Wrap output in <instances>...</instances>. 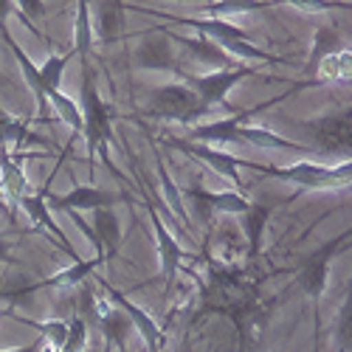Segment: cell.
I'll use <instances>...</instances> for the list:
<instances>
[{"label":"cell","mask_w":352,"mask_h":352,"mask_svg":"<svg viewBox=\"0 0 352 352\" xmlns=\"http://www.w3.org/2000/svg\"><path fill=\"white\" fill-rule=\"evenodd\" d=\"M0 212H9V200H6V189H3V181H0Z\"/></svg>","instance_id":"obj_33"},{"label":"cell","mask_w":352,"mask_h":352,"mask_svg":"<svg viewBox=\"0 0 352 352\" xmlns=\"http://www.w3.org/2000/svg\"><path fill=\"white\" fill-rule=\"evenodd\" d=\"M268 0H214V3L206 6V12L212 14H234V12H254L262 9Z\"/></svg>","instance_id":"obj_27"},{"label":"cell","mask_w":352,"mask_h":352,"mask_svg":"<svg viewBox=\"0 0 352 352\" xmlns=\"http://www.w3.org/2000/svg\"><path fill=\"white\" fill-rule=\"evenodd\" d=\"M307 130L324 153L352 158V110L321 116L316 122H307Z\"/></svg>","instance_id":"obj_4"},{"label":"cell","mask_w":352,"mask_h":352,"mask_svg":"<svg viewBox=\"0 0 352 352\" xmlns=\"http://www.w3.org/2000/svg\"><path fill=\"white\" fill-rule=\"evenodd\" d=\"M23 324H28V327H34V330H40L43 336H48V341L54 344V346H63L65 344V338H68V321H45V324H40V321H28V318H23V316H17Z\"/></svg>","instance_id":"obj_25"},{"label":"cell","mask_w":352,"mask_h":352,"mask_svg":"<svg viewBox=\"0 0 352 352\" xmlns=\"http://www.w3.org/2000/svg\"><path fill=\"white\" fill-rule=\"evenodd\" d=\"M3 352H40V344H28V346H14V349H3Z\"/></svg>","instance_id":"obj_32"},{"label":"cell","mask_w":352,"mask_h":352,"mask_svg":"<svg viewBox=\"0 0 352 352\" xmlns=\"http://www.w3.org/2000/svg\"><path fill=\"white\" fill-rule=\"evenodd\" d=\"M169 146H175V150H181V153H186V155H195V158L203 161V164H209L217 175H223V178L234 181L237 186L243 184V181H240V166H243L240 158L226 155V153H217V150H209V146H197V144H192V141H169Z\"/></svg>","instance_id":"obj_9"},{"label":"cell","mask_w":352,"mask_h":352,"mask_svg":"<svg viewBox=\"0 0 352 352\" xmlns=\"http://www.w3.org/2000/svg\"><path fill=\"white\" fill-rule=\"evenodd\" d=\"M104 262V256L99 254V256H94V259H87V262H74V268H68V271H63V274H56V276H51V279H45V282H37V285H32V293L34 290H40V287H56V285H76V282H82V279H87L94 274V268H99Z\"/></svg>","instance_id":"obj_19"},{"label":"cell","mask_w":352,"mask_h":352,"mask_svg":"<svg viewBox=\"0 0 352 352\" xmlns=\"http://www.w3.org/2000/svg\"><path fill=\"white\" fill-rule=\"evenodd\" d=\"M336 338H338V346L352 352V285H349L346 302H344V307L338 313V321H336Z\"/></svg>","instance_id":"obj_24"},{"label":"cell","mask_w":352,"mask_h":352,"mask_svg":"<svg viewBox=\"0 0 352 352\" xmlns=\"http://www.w3.org/2000/svg\"><path fill=\"white\" fill-rule=\"evenodd\" d=\"M150 113L166 122H197L203 113H209V107L197 99V94L186 85H164L155 91L150 102Z\"/></svg>","instance_id":"obj_3"},{"label":"cell","mask_w":352,"mask_h":352,"mask_svg":"<svg viewBox=\"0 0 352 352\" xmlns=\"http://www.w3.org/2000/svg\"><path fill=\"white\" fill-rule=\"evenodd\" d=\"M341 245H344V240L321 245L316 254H310V256H307V262L299 268L296 285L307 293L310 299H318L321 293H324V287H327V274H330V259L341 251Z\"/></svg>","instance_id":"obj_6"},{"label":"cell","mask_w":352,"mask_h":352,"mask_svg":"<svg viewBox=\"0 0 352 352\" xmlns=\"http://www.w3.org/2000/svg\"><path fill=\"white\" fill-rule=\"evenodd\" d=\"M20 206L28 212V217H32L37 226L48 228V234H51V237L56 240V245H60L63 251H68L74 262H79V256L74 254V248H71L68 237L63 234V228L54 223V217H51V212H48V203H45V189H43V192H37V195H23V197H20Z\"/></svg>","instance_id":"obj_12"},{"label":"cell","mask_w":352,"mask_h":352,"mask_svg":"<svg viewBox=\"0 0 352 352\" xmlns=\"http://www.w3.org/2000/svg\"><path fill=\"white\" fill-rule=\"evenodd\" d=\"M82 346H85V318L74 316L68 324V338L60 346V352H82Z\"/></svg>","instance_id":"obj_28"},{"label":"cell","mask_w":352,"mask_h":352,"mask_svg":"<svg viewBox=\"0 0 352 352\" xmlns=\"http://www.w3.org/2000/svg\"><path fill=\"white\" fill-rule=\"evenodd\" d=\"M0 166H3V186L20 200V197L25 195V175H23L20 166H17L14 161H9L6 155L0 158Z\"/></svg>","instance_id":"obj_26"},{"label":"cell","mask_w":352,"mask_h":352,"mask_svg":"<svg viewBox=\"0 0 352 352\" xmlns=\"http://www.w3.org/2000/svg\"><path fill=\"white\" fill-rule=\"evenodd\" d=\"M268 220H271V206H265V203H251L243 212V226H245V237H248V259L259 256L262 234H265Z\"/></svg>","instance_id":"obj_17"},{"label":"cell","mask_w":352,"mask_h":352,"mask_svg":"<svg viewBox=\"0 0 352 352\" xmlns=\"http://www.w3.org/2000/svg\"><path fill=\"white\" fill-rule=\"evenodd\" d=\"M94 231H96V240H99V254L104 259H113L122 245V226H119V217L113 214V209H96L94 212Z\"/></svg>","instance_id":"obj_15"},{"label":"cell","mask_w":352,"mask_h":352,"mask_svg":"<svg viewBox=\"0 0 352 352\" xmlns=\"http://www.w3.org/2000/svg\"><path fill=\"white\" fill-rule=\"evenodd\" d=\"M99 330L104 333V338H107L110 344L119 346V352H124V349H127V336H130V330H133V321H130V316L119 307V310H113V313L99 316Z\"/></svg>","instance_id":"obj_18"},{"label":"cell","mask_w":352,"mask_h":352,"mask_svg":"<svg viewBox=\"0 0 352 352\" xmlns=\"http://www.w3.org/2000/svg\"><path fill=\"white\" fill-rule=\"evenodd\" d=\"M82 135L87 144V155H102L107 161L113 141V110L102 102L91 68L82 65Z\"/></svg>","instance_id":"obj_1"},{"label":"cell","mask_w":352,"mask_h":352,"mask_svg":"<svg viewBox=\"0 0 352 352\" xmlns=\"http://www.w3.org/2000/svg\"><path fill=\"white\" fill-rule=\"evenodd\" d=\"M12 259V245L6 237H0V262H9Z\"/></svg>","instance_id":"obj_31"},{"label":"cell","mask_w":352,"mask_h":352,"mask_svg":"<svg viewBox=\"0 0 352 352\" xmlns=\"http://www.w3.org/2000/svg\"><path fill=\"white\" fill-rule=\"evenodd\" d=\"M74 45H76V54H79L82 65H87V51H91V0H79Z\"/></svg>","instance_id":"obj_22"},{"label":"cell","mask_w":352,"mask_h":352,"mask_svg":"<svg viewBox=\"0 0 352 352\" xmlns=\"http://www.w3.org/2000/svg\"><path fill=\"white\" fill-rule=\"evenodd\" d=\"M25 141H37V135L28 133V127L23 122L12 119V116H6V113H0V144L3 146L14 144V150H20Z\"/></svg>","instance_id":"obj_23"},{"label":"cell","mask_w":352,"mask_h":352,"mask_svg":"<svg viewBox=\"0 0 352 352\" xmlns=\"http://www.w3.org/2000/svg\"><path fill=\"white\" fill-rule=\"evenodd\" d=\"M119 200L110 192H102L96 186H76L68 195H48L45 203L54 212H96V209H113V203Z\"/></svg>","instance_id":"obj_7"},{"label":"cell","mask_w":352,"mask_h":352,"mask_svg":"<svg viewBox=\"0 0 352 352\" xmlns=\"http://www.w3.org/2000/svg\"><path fill=\"white\" fill-rule=\"evenodd\" d=\"M17 6H20V17H25V20L45 17V3L43 0H17Z\"/></svg>","instance_id":"obj_29"},{"label":"cell","mask_w":352,"mask_h":352,"mask_svg":"<svg viewBox=\"0 0 352 352\" xmlns=\"http://www.w3.org/2000/svg\"><path fill=\"white\" fill-rule=\"evenodd\" d=\"M12 12H14V0H0V25H6Z\"/></svg>","instance_id":"obj_30"},{"label":"cell","mask_w":352,"mask_h":352,"mask_svg":"<svg viewBox=\"0 0 352 352\" xmlns=\"http://www.w3.org/2000/svg\"><path fill=\"white\" fill-rule=\"evenodd\" d=\"M150 220H153V228H155V240H158V254H161V271H164V279H166V287L175 282V274H178V265L184 259V251L178 245V240L172 237L166 231V226L161 223V217L150 209Z\"/></svg>","instance_id":"obj_13"},{"label":"cell","mask_w":352,"mask_h":352,"mask_svg":"<svg viewBox=\"0 0 352 352\" xmlns=\"http://www.w3.org/2000/svg\"><path fill=\"white\" fill-rule=\"evenodd\" d=\"M104 290H107V299L113 302V305H119L127 316H130V321H133V327L141 333V338H144V344H146V352H161V344H164V333H161V327L155 324V318L153 316H146L138 305H133L122 290H116V287H110V285H104Z\"/></svg>","instance_id":"obj_8"},{"label":"cell","mask_w":352,"mask_h":352,"mask_svg":"<svg viewBox=\"0 0 352 352\" xmlns=\"http://www.w3.org/2000/svg\"><path fill=\"white\" fill-rule=\"evenodd\" d=\"M175 40H178V37H175ZM178 43H181V48L192 56V60L200 63L203 68H228V63H231V54L220 43L206 37V34H200L195 40H178Z\"/></svg>","instance_id":"obj_14"},{"label":"cell","mask_w":352,"mask_h":352,"mask_svg":"<svg viewBox=\"0 0 352 352\" xmlns=\"http://www.w3.org/2000/svg\"><path fill=\"white\" fill-rule=\"evenodd\" d=\"M251 169H259L271 175V178H282L290 184H299L305 189H336V186H349L352 184V161L341 164V166H316V164H296L287 169H276V166H259V164H248Z\"/></svg>","instance_id":"obj_2"},{"label":"cell","mask_w":352,"mask_h":352,"mask_svg":"<svg viewBox=\"0 0 352 352\" xmlns=\"http://www.w3.org/2000/svg\"><path fill=\"white\" fill-rule=\"evenodd\" d=\"M344 51V40H341V34L338 32H333L330 25H321L318 32H316V45H313V54H310V68L316 71L318 68V63L324 60V56H336V54H341Z\"/></svg>","instance_id":"obj_21"},{"label":"cell","mask_w":352,"mask_h":352,"mask_svg":"<svg viewBox=\"0 0 352 352\" xmlns=\"http://www.w3.org/2000/svg\"><path fill=\"white\" fill-rule=\"evenodd\" d=\"M135 63L146 71H178L175 68V48L169 45V37L150 34L135 51Z\"/></svg>","instance_id":"obj_11"},{"label":"cell","mask_w":352,"mask_h":352,"mask_svg":"<svg viewBox=\"0 0 352 352\" xmlns=\"http://www.w3.org/2000/svg\"><path fill=\"white\" fill-rule=\"evenodd\" d=\"M99 37L104 43L116 40L122 34V23H124V3H116V0H104V3L99 6Z\"/></svg>","instance_id":"obj_20"},{"label":"cell","mask_w":352,"mask_h":352,"mask_svg":"<svg viewBox=\"0 0 352 352\" xmlns=\"http://www.w3.org/2000/svg\"><path fill=\"white\" fill-rule=\"evenodd\" d=\"M189 200H192V206L197 209V214L203 217V220H209L212 217V212H231V214H243L251 203L243 197V195H237V192H228V195H212V192H206V189H200V186H195V189H189Z\"/></svg>","instance_id":"obj_10"},{"label":"cell","mask_w":352,"mask_h":352,"mask_svg":"<svg viewBox=\"0 0 352 352\" xmlns=\"http://www.w3.org/2000/svg\"><path fill=\"white\" fill-rule=\"evenodd\" d=\"M245 76H254V68H220V71L203 74V76H192L189 85H192V91L197 94V99L212 110V107L223 104L226 96H228Z\"/></svg>","instance_id":"obj_5"},{"label":"cell","mask_w":352,"mask_h":352,"mask_svg":"<svg viewBox=\"0 0 352 352\" xmlns=\"http://www.w3.org/2000/svg\"><path fill=\"white\" fill-rule=\"evenodd\" d=\"M184 25H192L195 32H200V34H206V37H212L214 43H220L223 48H228L231 43H243V40H251L243 28H237V25H231V23H226V20H197V17H186V20H181Z\"/></svg>","instance_id":"obj_16"}]
</instances>
